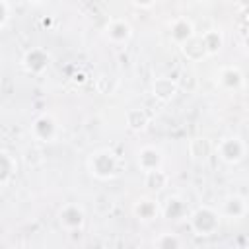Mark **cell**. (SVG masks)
<instances>
[{"label": "cell", "instance_id": "6da1fadb", "mask_svg": "<svg viewBox=\"0 0 249 249\" xmlns=\"http://www.w3.org/2000/svg\"><path fill=\"white\" fill-rule=\"evenodd\" d=\"M220 212L212 206H198L189 216V226L196 235H212L220 228Z\"/></svg>", "mask_w": 249, "mask_h": 249}, {"label": "cell", "instance_id": "7a4b0ae2", "mask_svg": "<svg viewBox=\"0 0 249 249\" xmlns=\"http://www.w3.org/2000/svg\"><path fill=\"white\" fill-rule=\"evenodd\" d=\"M89 171L99 179H109L119 169V160L111 150H97L89 156Z\"/></svg>", "mask_w": 249, "mask_h": 249}, {"label": "cell", "instance_id": "3957f363", "mask_svg": "<svg viewBox=\"0 0 249 249\" xmlns=\"http://www.w3.org/2000/svg\"><path fill=\"white\" fill-rule=\"evenodd\" d=\"M214 152L226 163H239L245 158V142L239 136H226L214 146Z\"/></svg>", "mask_w": 249, "mask_h": 249}, {"label": "cell", "instance_id": "277c9868", "mask_svg": "<svg viewBox=\"0 0 249 249\" xmlns=\"http://www.w3.org/2000/svg\"><path fill=\"white\" fill-rule=\"evenodd\" d=\"M33 136L41 142H54V138L58 136V123L51 113H43L41 117L35 119L33 126Z\"/></svg>", "mask_w": 249, "mask_h": 249}, {"label": "cell", "instance_id": "5b68a950", "mask_svg": "<svg viewBox=\"0 0 249 249\" xmlns=\"http://www.w3.org/2000/svg\"><path fill=\"white\" fill-rule=\"evenodd\" d=\"M136 160H138V167L144 173H148V171H154V169H160L161 167L163 154L158 148H154V146H144V148L138 150Z\"/></svg>", "mask_w": 249, "mask_h": 249}, {"label": "cell", "instance_id": "8992f818", "mask_svg": "<svg viewBox=\"0 0 249 249\" xmlns=\"http://www.w3.org/2000/svg\"><path fill=\"white\" fill-rule=\"evenodd\" d=\"M84 220H86L84 210L80 206H76V204H66L58 212V222L66 230H80L84 226Z\"/></svg>", "mask_w": 249, "mask_h": 249}, {"label": "cell", "instance_id": "52a82bcc", "mask_svg": "<svg viewBox=\"0 0 249 249\" xmlns=\"http://www.w3.org/2000/svg\"><path fill=\"white\" fill-rule=\"evenodd\" d=\"M245 214H247V200H245V196H241V195H230V196H226L220 216L239 220Z\"/></svg>", "mask_w": 249, "mask_h": 249}, {"label": "cell", "instance_id": "ba28073f", "mask_svg": "<svg viewBox=\"0 0 249 249\" xmlns=\"http://www.w3.org/2000/svg\"><path fill=\"white\" fill-rule=\"evenodd\" d=\"M169 33H171V39H173L177 45H183V43H187L189 39H193V37L196 35L193 23H191L187 18H177V19H173Z\"/></svg>", "mask_w": 249, "mask_h": 249}, {"label": "cell", "instance_id": "9c48e42d", "mask_svg": "<svg viewBox=\"0 0 249 249\" xmlns=\"http://www.w3.org/2000/svg\"><path fill=\"white\" fill-rule=\"evenodd\" d=\"M23 66L29 72H33V74L43 72L49 66V54H47V51H43V49H31V51H27L25 56H23Z\"/></svg>", "mask_w": 249, "mask_h": 249}, {"label": "cell", "instance_id": "30bf717a", "mask_svg": "<svg viewBox=\"0 0 249 249\" xmlns=\"http://www.w3.org/2000/svg\"><path fill=\"white\" fill-rule=\"evenodd\" d=\"M218 82L226 89H239L243 86V72L237 66H224L218 72Z\"/></svg>", "mask_w": 249, "mask_h": 249}, {"label": "cell", "instance_id": "8fae6325", "mask_svg": "<svg viewBox=\"0 0 249 249\" xmlns=\"http://www.w3.org/2000/svg\"><path fill=\"white\" fill-rule=\"evenodd\" d=\"M130 35H132V27L124 19H113L107 25V37L113 43H126L130 39Z\"/></svg>", "mask_w": 249, "mask_h": 249}, {"label": "cell", "instance_id": "7c38bea8", "mask_svg": "<svg viewBox=\"0 0 249 249\" xmlns=\"http://www.w3.org/2000/svg\"><path fill=\"white\" fill-rule=\"evenodd\" d=\"M163 216L167 220H181L187 216V202L181 196H169L163 204Z\"/></svg>", "mask_w": 249, "mask_h": 249}, {"label": "cell", "instance_id": "4fadbf2b", "mask_svg": "<svg viewBox=\"0 0 249 249\" xmlns=\"http://www.w3.org/2000/svg\"><path fill=\"white\" fill-rule=\"evenodd\" d=\"M152 91L158 99L167 101L177 93V82H173L171 78H156V82L152 84Z\"/></svg>", "mask_w": 249, "mask_h": 249}, {"label": "cell", "instance_id": "5bb4252c", "mask_svg": "<svg viewBox=\"0 0 249 249\" xmlns=\"http://www.w3.org/2000/svg\"><path fill=\"white\" fill-rule=\"evenodd\" d=\"M212 152H214V144L204 136L193 138L189 142V154L193 156V160H206Z\"/></svg>", "mask_w": 249, "mask_h": 249}, {"label": "cell", "instance_id": "9a60e30c", "mask_svg": "<svg viewBox=\"0 0 249 249\" xmlns=\"http://www.w3.org/2000/svg\"><path fill=\"white\" fill-rule=\"evenodd\" d=\"M200 39H202V45L206 49V54H216L224 47V35L220 29H208L200 35Z\"/></svg>", "mask_w": 249, "mask_h": 249}, {"label": "cell", "instance_id": "2e32d148", "mask_svg": "<svg viewBox=\"0 0 249 249\" xmlns=\"http://www.w3.org/2000/svg\"><path fill=\"white\" fill-rule=\"evenodd\" d=\"M181 51H183V54H185L189 60H200V58L206 56V49H204V45H202L200 35H195L193 39H189L187 43H183V45H181Z\"/></svg>", "mask_w": 249, "mask_h": 249}, {"label": "cell", "instance_id": "e0dca14e", "mask_svg": "<svg viewBox=\"0 0 249 249\" xmlns=\"http://www.w3.org/2000/svg\"><path fill=\"white\" fill-rule=\"evenodd\" d=\"M167 183H169V175L161 167L146 173V187L150 191H161L163 187H167Z\"/></svg>", "mask_w": 249, "mask_h": 249}, {"label": "cell", "instance_id": "ac0fdd59", "mask_svg": "<svg viewBox=\"0 0 249 249\" xmlns=\"http://www.w3.org/2000/svg\"><path fill=\"white\" fill-rule=\"evenodd\" d=\"M14 171H16V161H14L12 154L6 150H0V185L8 183V179L14 175Z\"/></svg>", "mask_w": 249, "mask_h": 249}, {"label": "cell", "instance_id": "d6986e66", "mask_svg": "<svg viewBox=\"0 0 249 249\" xmlns=\"http://www.w3.org/2000/svg\"><path fill=\"white\" fill-rule=\"evenodd\" d=\"M134 214L138 218H142V220H150V218H154L158 214V204L154 200H150V198H142V200L136 202Z\"/></svg>", "mask_w": 249, "mask_h": 249}, {"label": "cell", "instance_id": "ffe728a7", "mask_svg": "<svg viewBox=\"0 0 249 249\" xmlns=\"http://www.w3.org/2000/svg\"><path fill=\"white\" fill-rule=\"evenodd\" d=\"M126 124L132 128V130H140L148 124V115L142 111V109H132L126 113Z\"/></svg>", "mask_w": 249, "mask_h": 249}, {"label": "cell", "instance_id": "44dd1931", "mask_svg": "<svg viewBox=\"0 0 249 249\" xmlns=\"http://www.w3.org/2000/svg\"><path fill=\"white\" fill-rule=\"evenodd\" d=\"M158 249H181V239L175 233H161L156 239Z\"/></svg>", "mask_w": 249, "mask_h": 249}, {"label": "cell", "instance_id": "7402d4cb", "mask_svg": "<svg viewBox=\"0 0 249 249\" xmlns=\"http://www.w3.org/2000/svg\"><path fill=\"white\" fill-rule=\"evenodd\" d=\"M8 18H10V4L0 2V27H4V23L8 21Z\"/></svg>", "mask_w": 249, "mask_h": 249}]
</instances>
